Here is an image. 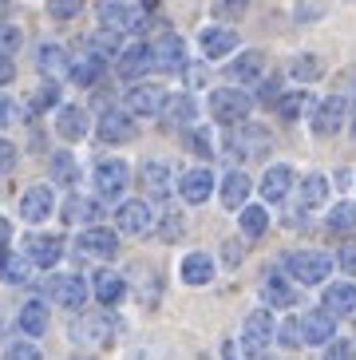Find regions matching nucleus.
I'll return each mask as SVG.
<instances>
[{"instance_id": "1", "label": "nucleus", "mask_w": 356, "mask_h": 360, "mask_svg": "<svg viewBox=\"0 0 356 360\" xmlns=\"http://www.w3.org/2000/svg\"><path fill=\"white\" fill-rule=\"evenodd\" d=\"M281 274L301 281V285H325L329 274H333V257L325 250H289L281 254Z\"/></svg>"}, {"instance_id": "2", "label": "nucleus", "mask_w": 356, "mask_h": 360, "mask_svg": "<svg viewBox=\"0 0 356 360\" xmlns=\"http://www.w3.org/2000/svg\"><path fill=\"white\" fill-rule=\"evenodd\" d=\"M206 107H210V115H214V123H222V127H241V123H250L253 99L241 87H214Z\"/></svg>"}, {"instance_id": "3", "label": "nucleus", "mask_w": 356, "mask_h": 360, "mask_svg": "<svg viewBox=\"0 0 356 360\" xmlns=\"http://www.w3.org/2000/svg\"><path fill=\"white\" fill-rule=\"evenodd\" d=\"M269 147H273V135L262 123H241V127H234V135L226 139V155L238 159V162L262 159V155H269Z\"/></svg>"}, {"instance_id": "4", "label": "nucleus", "mask_w": 356, "mask_h": 360, "mask_svg": "<svg viewBox=\"0 0 356 360\" xmlns=\"http://www.w3.org/2000/svg\"><path fill=\"white\" fill-rule=\"evenodd\" d=\"M348 123V99L345 96H329L309 111V131L317 139H333L336 131H345Z\"/></svg>"}, {"instance_id": "5", "label": "nucleus", "mask_w": 356, "mask_h": 360, "mask_svg": "<svg viewBox=\"0 0 356 360\" xmlns=\"http://www.w3.org/2000/svg\"><path fill=\"white\" fill-rule=\"evenodd\" d=\"M151 64H155V72H163V75L186 72V40L174 36V32H163L155 44H151Z\"/></svg>"}, {"instance_id": "6", "label": "nucleus", "mask_w": 356, "mask_h": 360, "mask_svg": "<svg viewBox=\"0 0 356 360\" xmlns=\"http://www.w3.org/2000/svg\"><path fill=\"white\" fill-rule=\"evenodd\" d=\"M44 293L63 309H80L87 297H91V289H87L84 277H75V274H52L48 281H44Z\"/></svg>"}, {"instance_id": "7", "label": "nucleus", "mask_w": 356, "mask_h": 360, "mask_svg": "<svg viewBox=\"0 0 356 360\" xmlns=\"http://www.w3.org/2000/svg\"><path fill=\"white\" fill-rule=\"evenodd\" d=\"M269 340H277V321H273L269 309H253L246 317V333H241V345L250 356H258L262 349H269Z\"/></svg>"}, {"instance_id": "8", "label": "nucleus", "mask_w": 356, "mask_h": 360, "mask_svg": "<svg viewBox=\"0 0 356 360\" xmlns=\"http://www.w3.org/2000/svg\"><path fill=\"white\" fill-rule=\"evenodd\" d=\"M95 12H99V28H107V32H131V28H139V8L135 4H127V0H99L95 4Z\"/></svg>"}, {"instance_id": "9", "label": "nucleus", "mask_w": 356, "mask_h": 360, "mask_svg": "<svg viewBox=\"0 0 356 360\" xmlns=\"http://www.w3.org/2000/svg\"><path fill=\"white\" fill-rule=\"evenodd\" d=\"M238 32L234 28H226V24H210V28H202L198 32V52L206 56V60H230L234 52H238Z\"/></svg>"}, {"instance_id": "10", "label": "nucleus", "mask_w": 356, "mask_h": 360, "mask_svg": "<svg viewBox=\"0 0 356 360\" xmlns=\"http://www.w3.org/2000/svg\"><path fill=\"white\" fill-rule=\"evenodd\" d=\"M99 139L103 143H131V139L139 135V127H135V115L127 111V107H107L103 115H99Z\"/></svg>"}, {"instance_id": "11", "label": "nucleus", "mask_w": 356, "mask_h": 360, "mask_svg": "<svg viewBox=\"0 0 356 360\" xmlns=\"http://www.w3.org/2000/svg\"><path fill=\"white\" fill-rule=\"evenodd\" d=\"M127 182H131V167L123 159H103L95 167V191L103 198H123Z\"/></svg>"}, {"instance_id": "12", "label": "nucleus", "mask_w": 356, "mask_h": 360, "mask_svg": "<svg viewBox=\"0 0 356 360\" xmlns=\"http://www.w3.org/2000/svg\"><path fill=\"white\" fill-rule=\"evenodd\" d=\"M163 103H167V91L155 84H135L123 99V107L131 115H163Z\"/></svg>"}, {"instance_id": "13", "label": "nucleus", "mask_w": 356, "mask_h": 360, "mask_svg": "<svg viewBox=\"0 0 356 360\" xmlns=\"http://www.w3.org/2000/svg\"><path fill=\"white\" fill-rule=\"evenodd\" d=\"M87 127H91V119H87V111L80 103H60L56 107V135L60 139L80 143V139L87 135Z\"/></svg>"}, {"instance_id": "14", "label": "nucleus", "mask_w": 356, "mask_h": 360, "mask_svg": "<svg viewBox=\"0 0 356 360\" xmlns=\"http://www.w3.org/2000/svg\"><path fill=\"white\" fill-rule=\"evenodd\" d=\"M194 119H198V103H194L190 91H174V96H167V103H163V123H167V127L186 131Z\"/></svg>"}, {"instance_id": "15", "label": "nucleus", "mask_w": 356, "mask_h": 360, "mask_svg": "<svg viewBox=\"0 0 356 360\" xmlns=\"http://www.w3.org/2000/svg\"><path fill=\"white\" fill-rule=\"evenodd\" d=\"M107 328H111V317H103V313H84V317H75V325H72V340L84 345V349H95V345L107 340Z\"/></svg>"}, {"instance_id": "16", "label": "nucleus", "mask_w": 356, "mask_h": 360, "mask_svg": "<svg viewBox=\"0 0 356 360\" xmlns=\"http://www.w3.org/2000/svg\"><path fill=\"white\" fill-rule=\"evenodd\" d=\"M52 202H56L52 198V186H28V191L20 194V218H24V222H32V226L44 222V218H52V210H56Z\"/></svg>"}, {"instance_id": "17", "label": "nucleus", "mask_w": 356, "mask_h": 360, "mask_svg": "<svg viewBox=\"0 0 356 360\" xmlns=\"http://www.w3.org/2000/svg\"><path fill=\"white\" fill-rule=\"evenodd\" d=\"M80 250L87 257H115L119 254V233L107 230V226H87L80 233Z\"/></svg>"}, {"instance_id": "18", "label": "nucleus", "mask_w": 356, "mask_h": 360, "mask_svg": "<svg viewBox=\"0 0 356 360\" xmlns=\"http://www.w3.org/2000/svg\"><path fill=\"white\" fill-rule=\"evenodd\" d=\"M293 182H297V174H293L289 162H273V167L265 170V179H262V198L265 202H285L289 191H293Z\"/></svg>"}, {"instance_id": "19", "label": "nucleus", "mask_w": 356, "mask_h": 360, "mask_svg": "<svg viewBox=\"0 0 356 360\" xmlns=\"http://www.w3.org/2000/svg\"><path fill=\"white\" fill-rule=\"evenodd\" d=\"M155 222V214H151L147 202H139V198H127L123 206L115 210V226L119 233H147V226Z\"/></svg>"}, {"instance_id": "20", "label": "nucleus", "mask_w": 356, "mask_h": 360, "mask_svg": "<svg viewBox=\"0 0 356 360\" xmlns=\"http://www.w3.org/2000/svg\"><path fill=\"white\" fill-rule=\"evenodd\" d=\"M24 254H28L32 265H56V262H60V254H63L60 233H28Z\"/></svg>"}, {"instance_id": "21", "label": "nucleus", "mask_w": 356, "mask_h": 360, "mask_svg": "<svg viewBox=\"0 0 356 360\" xmlns=\"http://www.w3.org/2000/svg\"><path fill=\"white\" fill-rule=\"evenodd\" d=\"M151 44H127L123 52L115 56V72L123 75V79H135V75L151 72Z\"/></svg>"}, {"instance_id": "22", "label": "nucleus", "mask_w": 356, "mask_h": 360, "mask_svg": "<svg viewBox=\"0 0 356 360\" xmlns=\"http://www.w3.org/2000/svg\"><path fill=\"white\" fill-rule=\"evenodd\" d=\"M301 328H305V345H329V340H336V317L329 313V309L305 313Z\"/></svg>"}, {"instance_id": "23", "label": "nucleus", "mask_w": 356, "mask_h": 360, "mask_svg": "<svg viewBox=\"0 0 356 360\" xmlns=\"http://www.w3.org/2000/svg\"><path fill=\"white\" fill-rule=\"evenodd\" d=\"M262 72H265V56L253 48V52H241V56H234L230 64H226V75H230L234 84H258L262 79Z\"/></svg>"}, {"instance_id": "24", "label": "nucleus", "mask_w": 356, "mask_h": 360, "mask_svg": "<svg viewBox=\"0 0 356 360\" xmlns=\"http://www.w3.org/2000/svg\"><path fill=\"white\" fill-rule=\"evenodd\" d=\"M178 274H182L186 285H210V281H214V257L194 250V254H186L178 262Z\"/></svg>"}, {"instance_id": "25", "label": "nucleus", "mask_w": 356, "mask_h": 360, "mask_svg": "<svg viewBox=\"0 0 356 360\" xmlns=\"http://www.w3.org/2000/svg\"><path fill=\"white\" fill-rule=\"evenodd\" d=\"M91 293L99 297V305H119L123 301V293H127V281H123V274H115V269H99V274L91 277Z\"/></svg>"}, {"instance_id": "26", "label": "nucleus", "mask_w": 356, "mask_h": 360, "mask_svg": "<svg viewBox=\"0 0 356 360\" xmlns=\"http://www.w3.org/2000/svg\"><path fill=\"white\" fill-rule=\"evenodd\" d=\"M210 191H214V174H210L206 167H194V170H186V174L178 179V194H182V202H206Z\"/></svg>"}, {"instance_id": "27", "label": "nucleus", "mask_w": 356, "mask_h": 360, "mask_svg": "<svg viewBox=\"0 0 356 360\" xmlns=\"http://www.w3.org/2000/svg\"><path fill=\"white\" fill-rule=\"evenodd\" d=\"M103 68H107V60L87 48L84 56H75V60H72V72H68V75H72L80 87H95L99 79H103Z\"/></svg>"}, {"instance_id": "28", "label": "nucleus", "mask_w": 356, "mask_h": 360, "mask_svg": "<svg viewBox=\"0 0 356 360\" xmlns=\"http://www.w3.org/2000/svg\"><path fill=\"white\" fill-rule=\"evenodd\" d=\"M325 309L333 317H352L356 313V281H333L325 289Z\"/></svg>"}, {"instance_id": "29", "label": "nucleus", "mask_w": 356, "mask_h": 360, "mask_svg": "<svg viewBox=\"0 0 356 360\" xmlns=\"http://www.w3.org/2000/svg\"><path fill=\"white\" fill-rule=\"evenodd\" d=\"M36 68H40L44 75H63V72H72V60H68V52H63V44L56 40H44L40 48H36Z\"/></svg>"}, {"instance_id": "30", "label": "nucleus", "mask_w": 356, "mask_h": 360, "mask_svg": "<svg viewBox=\"0 0 356 360\" xmlns=\"http://www.w3.org/2000/svg\"><path fill=\"white\" fill-rule=\"evenodd\" d=\"M250 174H241V170H230L226 179H222V206L226 210H241L246 202H250Z\"/></svg>"}, {"instance_id": "31", "label": "nucleus", "mask_w": 356, "mask_h": 360, "mask_svg": "<svg viewBox=\"0 0 356 360\" xmlns=\"http://www.w3.org/2000/svg\"><path fill=\"white\" fill-rule=\"evenodd\" d=\"M262 297H265V305H269V309H289L297 301V289L289 285L281 274H269L262 281Z\"/></svg>"}, {"instance_id": "32", "label": "nucleus", "mask_w": 356, "mask_h": 360, "mask_svg": "<svg viewBox=\"0 0 356 360\" xmlns=\"http://www.w3.org/2000/svg\"><path fill=\"white\" fill-rule=\"evenodd\" d=\"M16 321H20L24 337H44V333H48V305H44V301H24Z\"/></svg>"}, {"instance_id": "33", "label": "nucleus", "mask_w": 356, "mask_h": 360, "mask_svg": "<svg viewBox=\"0 0 356 360\" xmlns=\"http://www.w3.org/2000/svg\"><path fill=\"white\" fill-rule=\"evenodd\" d=\"M313 96L309 91H285L281 99H277V115L285 119V123H297V119H305L309 111H313Z\"/></svg>"}, {"instance_id": "34", "label": "nucleus", "mask_w": 356, "mask_h": 360, "mask_svg": "<svg viewBox=\"0 0 356 360\" xmlns=\"http://www.w3.org/2000/svg\"><path fill=\"white\" fill-rule=\"evenodd\" d=\"M238 226H241V233H246L250 242H258V238L269 230V214H265V206L250 202V206H241L238 210Z\"/></svg>"}, {"instance_id": "35", "label": "nucleus", "mask_w": 356, "mask_h": 360, "mask_svg": "<svg viewBox=\"0 0 356 360\" xmlns=\"http://www.w3.org/2000/svg\"><path fill=\"white\" fill-rule=\"evenodd\" d=\"M329 202V179L325 174H305L301 179V206L305 210H317V206H325Z\"/></svg>"}, {"instance_id": "36", "label": "nucleus", "mask_w": 356, "mask_h": 360, "mask_svg": "<svg viewBox=\"0 0 356 360\" xmlns=\"http://www.w3.org/2000/svg\"><path fill=\"white\" fill-rule=\"evenodd\" d=\"M289 75H293L297 84H317L321 75H325V64L317 60L313 52H301V56H293V64H289Z\"/></svg>"}, {"instance_id": "37", "label": "nucleus", "mask_w": 356, "mask_h": 360, "mask_svg": "<svg viewBox=\"0 0 356 360\" xmlns=\"http://www.w3.org/2000/svg\"><path fill=\"white\" fill-rule=\"evenodd\" d=\"M28 269H32V262H28V254H0V281H8V285H20L24 277H28Z\"/></svg>"}, {"instance_id": "38", "label": "nucleus", "mask_w": 356, "mask_h": 360, "mask_svg": "<svg viewBox=\"0 0 356 360\" xmlns=\"http://www.w3.org/2000/svg\"><path fill=\"white\" fill-rule=\"evenodd\" d=\"M143 182H147V191L155 194V198H167L170 194V167L151 159L147 167H143Z\"/></svg>"}, {"instance_id": "39", "label": "nucleus", "mask_w": 356, "mask_h": 360, "mask_svg": "<svg viewBox=\"0 0 356 360\" xmlns=\"http://www.w3.org/2000/svg\"><path fill=\"white\" fill-rule=\"evenodd\" d=\"M329 230L333 233H348V230H356V202H348V198H341V202H333V210H329Z\"/></svg>"}, {"instance_id": "40", "label": "nucleus", "mask_w": 356, "mask_h": 360, "mask_svg": "<svg viewBox=\"0 0 356 360\" xmlns=\"http://www.w3.org/2000/svg\"><path fill=\"white\" fill-rule=\"evenodd\" d=\"M277 340H281L285 349H301L305 345V328H301V317H285L277 325Z\"/></svg>"}, {"instance_id": "41", "label": "nucleus", "mask_w": 356, "mask_h": 360, "mask_svg": "<svg viewBox=\"0 0 356 360\" xmlns=\"http://www.w3.org/2000/svg\"><path fill=\"white\" fill-rule=\"evenodd\" d=\"M63 218H68V222H87V226H91L95 202H87V198H68V206H63Z\"/></svg>"}, {"instance_id": "42", "label": "nucleus", "mask_w": 356, "mask_h": 360, "mask_svg": "<svg viewBox=\"0 0 356 360\" xmlns=\"http://www.w3.org/2000/svg\"><path fill=\"white\" fill-rule=\"evenodd\" d=\"M80 12H84V0H48V16H52V20H75V16H80Z\"/></svg>"}, {"instance_id": "43", "label": "nucleus", "mask_w": 356, "mask_h": 360, "mask_svg": "<svg viewBox=\"0 0 356 360\" xmlns=\"http://www.w3.org/2000/svg\"><path fill=\"white\" fill-rule=\"evenodd\" d=\"M182 233H186L182 214H163V218H158V238H163V242H178Z\"/></svg>"}, {"instance_id": "44", "label": "nucleus", "mask_w": 356, "mask_h": 360, "mask_svg": "<svg viewBox=\"0 0 356 360\" xmlns=\"http://www.w3.org/2000/svg\"><path fill=\"white\" fill-rule=\"evenodd\" d=\"M186 147L198 155V159H210L214 155V143H210V131L206 127H190L186 131Z\"/></svg>"}, {"instance_id": "45", "label": "nucleus", "mask_w": 356, "mask_h": 360, "mask_svg": "<svg viewBox=\"0 0 356 360\" xmlns=\"http://www.w3.org/2000/svg\"><path fill=\"white\" fill-rule=\"evenodd\" d=\"M52 174H56L60 182H75V179H80L75 159H72V155H56V159H52Z\"/></svg>"}, {"instance_id": "46", "label": "nucleus", "mask_w": 356, "mask_h": 360, "mask_svg": "<svg viewBox=\"0 0 356 360\" xmlns=\"http://www.w3.org/2000/svg\"><path fill=\"white\" fill-rule=\"evenodd\" d=\"M4 360H44V352L36 345H28V340H16V345L4 349Z\"/></svg>"}, {"instance_id": "47", "label": "nucleus", "mask_w": 356, "mask_h": 360, "mask_svg": "<svg viewBox=\"0 0 356 360\" xmlns=\"http://www.w3.org/2000/svg\"><path fill=\"white\" fill-rule=\"evenodd\" d=\"M44 107H60V91H56V84H44L40 91H36V99H32L28 115L32 111H44Z\"/></svg>"}, {"instance_id": "48", "label": "nucleus", "mask_w": 356, "mask_h": 360, "mask_svg": "<svg viewBox=\"0 0 356 360\" xmlns=\"http://www.w3.org/2000/svg\"><path fill=\"white\" fill-rule=\"evenodd\" d=\"M325 360H356V349L348 340H329L325 345Z\"/></svg>"}, {"instance_id": "49", "label": "nucleus", "mask_w": 356, "mask_h": 360, "mask_svg": "<svg viewBox=\"0 0 356 360\" xmlns=\"http://www.w3.org/2000/svg\"><path fill=\"white\" fill-rule=\"evenodd\" d=\"M253 0H214V12H218V16H241Z\"/></svg>"}, {"instance_id": "50", "label": "nucleus", "mask_w": 356, "mask_h": 360, "mask_svg": "<svg viewBox=\"0 0 356 360\" xmlns=\"http://www.w3.org/2000/svg\"><path fill=\"white\" fill-rule=\"evenodd\" d=\"M16 167V143L12 139H0V174H8Z\"/></svg>"}, {"instance_id": "51", "label": "nucleus", "mask_w": 356, "mask_h": 360, "mask_svg": "<svg viewBox=\"0 0 356 360\" xmlns=\"http://www.w3.org/2000/svg\"><path fill=\"white\" fill-rule=\"evenodd\" d=\"M258 99H262V103H273V107H277V99H281V79H277V75H273V79H265L262 91H258Z\"/></svg>"}, {"instance_id": "52", "label": "nucleus", "mask_w": 356, "mask_h": 360, "mask_svg": "<svg viewBox=\"0 0 356 360\" xmlns=\"http://www.w3.org/2000/svg\"><path fill=\"white\" fill-rule=\"evenodd\" d=\"M336 262H341V269H345V274H356V242L341 245V254H336Z\"/></svg>"}, {"instance_id": "53", "label": "nucleus", "mask_w": 356, "mask_h": 360, "mask_svg": "<svg viewBox=\"0 0 356 360\" xmlns=\"http://www.w3.org/2000/svg\"><path fill=\"white\" fill-rule=\"evenodd\" d=\"M16 79V64H12V52H0V87Z\"/></svg>"}, {"instance_id": "54", "label": "nucleus", "mask_w": 356, "mask_h": 360, "mask_svg": "<svg viewBox=\"0 0 356 360\" xmlns=\"http://www.w3.org/2000/svg\"><path fill=\"white\" fill-rule=\"evenodd\" d=\"M250 352H246V345H238V340H226L222 345V360H246Z\"/></svg>"}, {"instance_id": "55", "label": "nucleus", "mask_w": 356, "mask_h": 360, "mask_svg": "<svg viewBox=\"0 0 356 360\" xmlns=\"http://www.w3.org/2000/svg\"><path fill=\"white\" fill-rule=\"evenodd\" d=\"M12 48H20V32L16 28H0V52H12Z\"/></svg>"}, {"instance_id": "56", "label": "nucleus", "mask_w": 356, "mask_h": 360, "mask_svg": "<svg viewBox=\"0 0 356 360\" xmlns=\"http://www.w3.org/2000/svg\"><path fill=\"white\" fill-rule=\"evenodd\" d=\"M12 107H16V103H12L8 96H0V127H8V123H12Z\"/></svg>"}, {"instance_id": "57", "label": "nucleus", "mask_w": 356, "mask_h": 360, "mask_svg": "<svg viewBox=\"0 0 356 360\" xmlns=\"http://www.w3.org/2000/svg\"><path fill=\"white\" fill-rule=\"evenodd\" d=\"M8 238H12V226H8V218H0V254H4V245H8Z\"/></svg>"}, {"instance_id": "58", "label": "nucleus", "mask_w": 356, "mask_h": 360, "mask_svg": "<svg viewBox=\"0 0 356 360\" xmlns=\"http://www.w3.org/2000/svg\"><path fill=\"white\" fill-rule=\"evenodd\" d=\"M0 28H4V8H0Z\"/></svg>"}, {"instance_id": "59", "label": "nucleus", "mask_w": 356, "mask_h": 360, "mask_svg": "<svg viewBox=\"0 0 356 360\" xmlns=\"http://www.w3.org/2000/svg\"><path fill=\"white\" fill-rule=\"evenodd\" d=\"M0 325H4V309H0Z\"/></svg>"}, {"instance_id": "60", "label": "nucleus", "mask_w": 356, "mask_h": 360, "mask_svg": "<svg viewBox=\"0 0 356 360\" xmlns=\"http://www.w3.org/2000/svg\"><path fill=\"white\" fill-rule=\"evenodd\" d=\"M352 135H356V119H352Z\"/></svg>"}]
</instances>
